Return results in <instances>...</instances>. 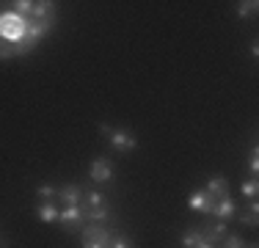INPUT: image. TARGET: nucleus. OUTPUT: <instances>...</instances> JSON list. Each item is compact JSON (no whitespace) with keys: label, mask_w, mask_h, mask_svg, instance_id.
Here are the masks:
<instances>
[{"label":"nucleus","mask_w":259,"mask_h":248,"mask_svg":"<svg viewBox=\"0 0 259 248\" xmlns=\"http://www.w3.org/2000/svg\"><path fill=\"white\" fill-rule=\"evenodd\" d=\"M53 25H55V20H28L25 36H22V42L17 45V55H28L30 50L53 30Z\"/></svg>","instance_id":"1"},{"label":"nucleus","mask_w":259,"mask_h":248,"mask_svg":"<svg viewBox=\"0 0 259 248\" xmlns=\"http://www.w3.org/2000/svg\"><path fill=\"white\" fill-rule=\"evenodd\" d=\"M25 28H28V20L14 11H3L0 14V39L11 42V45H20L22 36H25Z\"/></svg>","instance_id":"2"},{"label":"nucleus","mask_w":259,"mask_h":248,"mask_svg":"<svg viewBox=\"0 0 259 248\" xmlns=\"http://www.w3.org/2000/svg\"><path fill=\"white\" fill-rule=\"evenodd\" d=\"M100 130L108 135V141H110L116 149H119V152H133V149L138 146V138H135L133 133H127V130H110L108 124H102Z\"/></svg>","instance_id":"3"},{"label":"nucleus","mask_w":259,"mask_h":248,"mask_svg":"<svg viewBox=\"0 0 259 248\" xmlns=\"http://www.w3.org/2000/svg\"><path fill=\"white\" fill-rule=\"evenodd\" d=\"M83 245L85 248H110V232L105 226H85Z\"/></svg>","instance_id":"4"},{"label":"nucleus","mask_w":259,"mask_h":248,"mask_svg":"<svg viewBox=\"0 0 259 248\" xmlns=\"http://www.w3.org/2000/svg\"><path fill=\"white\" fill-rule=\"evenodd\" d=\"M58 221L64 223V229L75 232L80 223L85 221V210H83V204H77V207H64V210L58 213Z\"/></svg>","instance_id":"5"},{"label":"nucleus","mask_w":259,"mask_h":248,"mask_svg":"<svg viewBox=\"0 0 259 248\" xmlns=\"http://www.w3.org/2000/svg\"><path fill=\"white\" fill-rule=\"evenodd\" d=\"M188 207L193 210V213H212V207H215V198L207 193V190H196V193H190L188 196Z\"/></svg>","instance_id":"6"},{"label":"nucleus","mask_w":259,"mask_h":248,"mask_svg":"<svg viewBox=\"0 0 259 248\" xmlns=\"http://www.w3.org/2000/svg\"><path fill=\"white\" fill-rule=\"evenodd\" d=\"M89 177H91V182H110L113 179V166L105 157H97L89 169Z\"/></svg>","instance_id":"7"},{"label":"nucleus","mask_w":259,"mask_h":248,"mask_svg":"<svg viewBox=\"0 0 259 248\" xmlns=\"http://www.w3.org/2000/svg\"><path fill=\"white\" fill-rule=\"evenodd\" d=\"M234 213H237V204L232 201V196H224V198L215 201V207H212V213H209V215H215L218 221H229Z\"/></svg>","instance_id":"8"},{"label":"nucleus","mask_w":259,"mask_h":248,"mask_svg":"<svg viewBox=\"0 0 259 248\" xmlns=\"http://www.w3.org/2000/svg\"><path fill=\"white\" fill-rule=\"evenodd\" d=\"M55 196H58V201H61V204H66V207H77L80 198H83V193H80L77 185H66V188H64V190H58Z\"/></svg>","instance_id":"9"},{"label":"nucleus","mask_w":259,"mask_h":248,"mask_svg":"<svg viewBox=\"0 0 259 248\" xmlns=\"http://www.w3.org/2000/svg\"><path fill=\"white\" fill-rule=\"evenodd\" d=\"M207 193L218 201V198H224V196H229V182H226L224 177H209V182H207Z\"/></svg>","instance_id":"10"},{"label":"nucleus","mask_w":259,"mask_h":248,"mask_svg":"<svg viewBox=\"0 0 259 248\" xmlns=\"http://www.w3.org/2000/svg\"><path fill=\"white\" fill-rule=\"evenodd\" d=\"M58 213H61V210L55 207L53 201H41V204H39V210H36L39 221H45V223H55V221H58Z\"/></svg>","instance_id":"11"},{"label":"nucleus","mask_w":259,"mask_h":248,"mask_svg":"<svg viewBox=\"0 0 259 248\" xmlns=\"http://www.w3.org/2000/svg\"><path fill=\"white\" fill-rule=\"evenodd\" d=\"M201 234H204V240H207V243H218V240H224L226 237V234H229V232H226V221H218V223H212V229H207V232H201Z\"/></svg>","instance_id":"12"},{"label":"nucleus","mask_w":259,"mask_h":248,"mask_svg":"<svg viewBox=\"0 0 259 248\" xmlns=\"http://www.w3.org/2000/svg\"><path fill=\"white\" fill-rule=\"evenodd\" d=\"M201 243V229H188L182 234V248H196Z\"/></svg>","instance_id":"13"},{"label":"nucleus","mask_w":259,"mask_h":248,"mask_svg":"<svg viewBox=\"0 0 259 248\" xmlns=\"http://www.w3.org/2000/svg\"><path fill=\"white\" fill-rule=\"evenodd\" d=\"M85 218L91 223H105V221H110V213L105 207H91L89 213H85Z\"/></svg>","instance_id":"14"},{"label":"nucleus","mask_w":259,"mask_h":248,"mask_svg":"<svg viewBox=\"0 0 259 248\" xmlns=\"http://www.w3.org/2000/svg\"><path fill=\"white\" fill-rule=\"evenodd\" d=\"M256 0H245V3H237V17H243V20H245V17H254L256 14Z\"/></svg>","instance_id":"15"},{"label":"nucleus","mask_w":259,"mask_h":248,"mask_svg":"<svg viewBox=\"0 0 259 248\" xmlns=\"http://www.w3.org/2000/svg\"><path fill=\"white\" fill-rule=\"evenodd\" d=\"M17 55V45H11V42L0 39V61H9Z\"/></svg>","instance_id":"16"},{"label":"nucleus","mask_w":259,"mask_h":248,"mask_svg":"<svg viewBox=\"0 0 259 248\" xmlns=\"http://www.w3.org/2000/svg\"><path fill=\"white\" fill-rule=\"evenodd\" d=\"M256 213H259V204H256V201H251V210H248L245 215H240V221L248 223V226H256Z\"/></svg>","instance_id":"17"},{"label":"nucleus","mask_w":259,"mask_h":248,"mask_svg":"<svg viewBox=\"0 0 259 248\" xmlns=\"http://www.w3.org/2000/svg\"><path fill=\"white\" fill-rule=\"evenodd\" d=\"M85 204H89V210L91 207H105V196L97 193V190H91V193H85Z\"/></svg>","instance_id":"18"},{"label":"nucleus","mask_w":259,"mask_h":248,"mask_svg":"<svg viewBox=\"0 0 259 248\" xmlns=\"http://www.w3.org/2000/svg\"><path fill=\"white\" fill-rule=\"evenodd\" d=\"M256 193H259V182H256V179H248V182L243 185V196L256 198Z\"/></svg>","instance_id":"19"},{"label":"nucleus","mask_w":259,"mask_h":248,"mask_svg":"<svg viewBox=\"0 0 259 248\" xmlns=\"http://www.w3.org/2000/svg\"><path fill=\"white\" fill-rule=\"evenodd\" d=\"M224 248H245V243H243V237H237V234H226Z\"/></svg>","instance_id":"20"},{"label":"nucleus","mask_w":259,"mask_h":248,"mask_svg":"<svg viewBox=\"0 0 259 248\" xmlns=\"http://www.w3.org/2000/svg\"><path fill=\"white\" fill-rule=\"evenodd\" d=\"M36 193H39V198H41V201H53V198H55V190L50 188V185H41V188L36 190Z\"/></svg>","instance_id":"21"},{"label":"nucleus","mask_w":259,"mask_h":248,"mask_svg":"<svg viewBox=\"0 0 259 248\" xmlns=\"http://www.w3.org/2000/svg\"><path fill=\"white\" fill-rule=\"evenodd\" d=\"M248 169H251V174H256V171H259V149H256V146L251 149V157H248Z\"/></svg>","instance_id":"22"},{"label":"nucleus","mask_w":259,"mask_h":248,"mask_svg":"<svg viewBox=\"0 0 259 248\" xmlns=\"http://www.w3.org/2000/svg\"><path fill=\"white\" fill-rule=\"evenodd\" d=\"M110 248H133V245H130V240H127V237L116 234V237H110Z\"/></svg>","instance_id":"23"},{"label":"nucleus","mask_w":259,"mask_h":248,"mask_svg":"<svg viewBox=\"0 0 259 248\" xmlns=\"http://www.w3.org/2000/svg\"><path fill=\"white\" fill-rule=\"evenodd\" d=\"M196 248H215V245H212V243H207V240H204V234H201V243L196 245Z\"/></svg>","instance_id":"24"}]
</instances>
